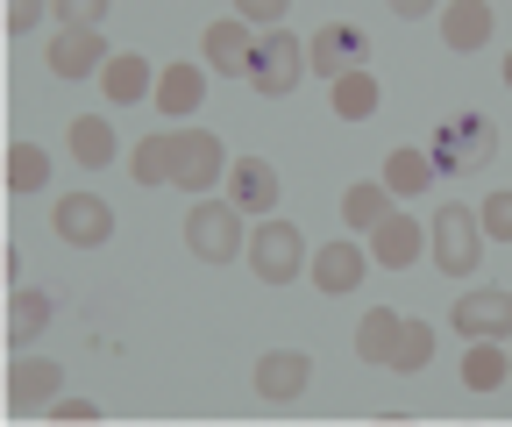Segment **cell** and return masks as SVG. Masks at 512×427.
<instances>
[{"instance_id":"obj_11","label":"cell","mask_w":512,"mask_h":427,"mask_svg":"<svg viewBox=\"0 0 512 427\" xmlns=\"http://www.w3.org/2000/svg\"><path fill=\"white\" fill-rule=\"evenodd\" d=\"M306 65H313V79H349V72H363V29H356V22H328V29L306 43Z\"/></svg>"},{"instance_id":"obj_13","label":"cell","mask_w":512,"mask_h":427,"mask_svg":"<svg viewBox=\"0 0 512 427\" xmlns=\"http://www.w3.org/2000/svg\"><path fill=\"white\" fill-rule=\"evenodd\" d=\"M370 271V250H356V242H320L313 250V285L328 292V299H349Z\"/></svg>"},{"instance_id":"obj_9","label":"cell","mask_w":512,"mask_h":427,"mask_svg":"<svg viewBox=\"0 0 512 427\" xmlns=\"http://www.w3.org/2000/svg\"><path fill=\"white\" fill-rule=\"evenodd\" d=\"M456 328H463L470 342H512V292H505V285H477V292H463Z\"/></svg>"},{"instance_id":"obj_27","label":"cell","mask_w":512,"mask_h":427,"mask_svg":"<svg viewBox=\"0 0 512 427\" xmlns=\"http://www.w3.org/2000/svg\"><path fill=\"white\" fill-rule=\"evenodd\" d=\"M50 186V157L36 143H8V193H43Z\"/></svg>"},{"instance_id":"obj_4","label":"cell","mask_w":512,"mask_h":427,"mask_svg":"<svg viewBox=\"0 0 512 427\" xmlns=\"http://www.w3.org/2000/svg\"><path fill=\"white\" fill-rule=\"evenodd\" d=\"M221 178H228V150H221V136H207V129H178V136H171V186H178V193L207 200Z\"/></svg>"},{"instance_id":"obj_19","label":"cell","mask_w":512,"mask_h":427,"mask_svg":"<svg viewBox=\"0 0 512 427\" xmlns=\"http://www.w3.org/2000/svg\"><path fill=\"white\" fill-rule=\"evenodd\" d=\"M399 328H406V314H399V307H370V314L356 321V356L370 363V371H392V356H399Z\"/></svg>"},{"instance_id":"obj_29","label":"cell","mask_w":512,"mask_h":427,"mask_svg":"<svg viewBox=\"0 0 512 427\" xmlns=\"http://www.w3.org/2000/svg\"><path fill=\"white\" fill-rule=\"evenodd\" d=\"M427 363H434V328H427V321H406V328H399V356H392V371H399V378H420Z\"/></svg>"},{"instance_id":"obj_33","label":"cell","mask_w":512,"mask_h":427,"mask_svg":"<svg viewBox=\"0 0 512 427\" xmlns=\"http://www.w3.org/2000/svg\"><path fill=\"white\" fill-rule=\"evenodd\" d=\"M43 22V8H36V0H8V36H29Z\"/></svg>"},{"instance_id":"obj_16","label":"cell","mask_w":512,"mask_h":427,"mask_svg":"<svg viewBox=\"0 0 512 427\" xmlns=\"http://www.w3.org/2000/svg\"><path fill=\"white\" fill-rule=\"evenodd\" d=\"M107 57H114V50H107L100 36H72V29L50 36V72H57V79H100Z\"/></svg>"},{"instance_id":"obj_17","label":"cell","mask_w":512,"mask_h":427,"mask_svg":"<svg viewBox=\"0 0 512 427\" xmlns=\"http://www.w3.org/2000/svg\"><path fill=\"white\" fill-rule=\"evenodd\" d=\"M100 93H107L114 107H136L143 93L157 100V65H143L136 50H114V57H107V72H100Z\"/></svg>"},{"instance_id":"obj_14","label":"cell","mask_w":512,"mask_h":427,"mask_svg":"<svg viewBox=\"0 0 512 427\" xmlns=\"http://www.w3.org/2000/svg\"><path fill=\"white\" fill-rule=\"evenodd\" d=\"M420 250H427V221H413V214H392V221L370 235V264H384V271L420 264Z\"/></svg>"},{"instance_id":"obj_31","label":"cell","mask_w":512,"mask_h":427,"mask_svg":"<svg viewBox=\"0 0 512 427\" xmlns=\"http://www.w3.org/2000/svg\"><path fill=\"white\" fill-rule=\"evenodd\" d=\"M477 228H484L491 242H512V193H484V207H477Z\"/></svg>"},{"instance_id":"obj_35","label":"cell","mask_w":512,"mask_h":427,"mask_svg":"<svg viewBox=\"0 0 512 427\" xmlns=\"http://www.w3.org/2000/svg\"><path fill=\"white\" fill-rule=\"evenodd\" d=\"M505 86H512V50H505Z\"/></svg>"},{"instance_id":"obj_6","label":"cell","mask_w":512,"mask_h":427,"mask_svg":"<svg viewBox=\"0 0 512 427\" xmlns=\"http://www.w3.org/2000/svg\"><path fill=\"white\" fill-rule=\"evenodd\" d=\"M306 79V43L292 36V29H278V36H256V57H249V86L256 93H292Z\"/></svg>"},{"instance_id":"obj_30","label":"cell","mask_w":512,"mask_h":427,"mask_svg":"<svg viewBox=\"0 0 512 427\" xmlns=\"http://www.w3.org/2000/svg\"><path fill=\"white\" fill-rule=\"evenodd\" d=\"M64 29H72V36H100V22H107V0H57V8H50Z\"/></svg>"},{"instance_id":"obj_12","label":"cell","mask_w":512,"mask_h":427,"mask_svg":"<svg viewBox=\"0 0 512 427\" xmlns=\"http://www.w3.org/2000/svg\"><path fill=\"white\" fill-rule=\"evenodd\" d=\"M249 378H256V399H278L285 406V399H299L313 385V356L306 349H264Z\"/></svg>"},{"instance_id":"obj_32","label":"cell","mask_w":512,"mask_h":427,"mask_svg":"<svg viewBox=\"0 0 512 427\" xmlns=\"http://www.w3.org/2000/svg\"><path fill=\"white\" fill-rule=\"evenodd\" d=\"M235 22L256 36V29H264V36H278V22H285V0H242V8H235Z\"/></svg>"},{"instance_id":"obj_34","label":"cell","mask_w":512,"mask_h":427,"mask_svg":"<svg viewBox=\"0 0 512 427\" xmlns=\"http://www.w3.org/2000/svg\"><path fill=\"white\" fill-rule=\"evenodd\" d=\"M50 413H57V420H86V427L100 420V406H93V399H57Z\"/></svg>"},{"instance_id":"obj_2","label":"cell","mask_w":512,"mask_h":427,"mask_svg":"<svg viewBox=\"0 0 512 427\" xmlns=\"http://www.w3.org/2000/svg\"><path fill=\"white\" fill-rule=\"evenodd\" d=\"M427 257H434L448 278H470V271H477V257H484V228H477V207H463V200L434 207V221H427Z\"/></svg>"},{"instance_id":"obj_24","label":"cell","mask_w":512,"mask_h":427,"mask_svg":"<svg viewBox=\"0 0 512 427\" xmlns=\"http://www.w3.org/2000/svg\"><path fill=\"white\" fill-rule=\"evenodd\" d=\"M512 378V356L498 349V342H470V356H463V385L470 392H498Z\"/></svg>"},{"instance_id":"obj_5","label":"cell","mask_w":512,"mask_h":427,"mask_svg":"<svg viewBox=\"0 0 512 427\" xmlns=\"http://www.w3.org/2000/svg\"><path fill=\"white\" fill-rule=\"evenodd\" d=\"M313 257H306V235L292 228V221H256V235H249V271L264 278V285H292L299 271H306Z\"/></svg>"},{"instance_id":"obj_1","label":"cell","mask_w":512,"mask_h":427,"mask_svg":"<svg viewBox=\"0 0 512 427\" xmlns=\"http://www.w3.org/2000/svg\"><path fill=\"white\" fill-rule=\"evenodd\" d=\"M491 150H498L491 114H470V107H441V114H434V129H427L434 171H484Z\"/></svg>"},{"instance_id":"obj_8","label":"cell","mask_w":512,"mask_h":427,"mask_svg":"<svg viewBox=\"0 0 512 427\" xmlns=\"http://www.w3.org/2000/svg\"><path fill=\"white\" fill-rule=\"evenodd\" d=\"M57 385H64V371L50 356H15L8 363V413H43V406H57Z\"/></svg>"},{"instance_id":"obj_7","label":"cell","mask_w":512,"mask_h":427,"mask_svg":"<svg viewBox=\"0 0 512 427\" xmlns=\"http://www.w3.org/2000/svg\"><path fill=\"white\" fill-rule=\"evenodd\" d=\"M278 164H264V157H235L228 164V207L235 214H256V221H271V207H278Z\"/></svg>"},{"instance_id":"obj_20","label":"cell","mask_w":512,"mask_h":427,"mask_svg":"<svg viewBox=\"0 0 512 427\" xmlns=\"http://www.w3.org/2000/svg\"><path fill=\"white\" fill-rule=\"evenodd\" d=\"M434 22H441V43L448 50H484L491 43V8H484V0H448Z\"/></svg>"},{"instance_id":"obj_26","label":"cell","mask_w":512,"mask_h":427,"mask_svg":"<svg viewBox=\"0 0 512 427\" xmlns=\"http://www.w3.org/2000/svg\"><path fill=\"white\" fill-rule=\"evenodd\" d=\"M377 100H384V93H377L370 65H363V72H349V79H335V114H342V121H370V114H377Z\"/></svg>"},{"instance_id":"obj_23","label":"cell","mask_w":512,"mask_h":427,"mask_svg":"<svg viewBox=\"0 0 512 427\" xmlns=\"http://www.w3.org/2000/svg\"><path fill=\"white\" fill-rule=\"evenodd\" d=\"M200 93H207L200 65H164V72H157V107H164V114H192V107H200Z\"/></svg>"},{"instance_id":"obj_22","label":"cell","mask_w":512,"mask_h":427,"mask_svg":"<svg viewBox=\"0 0 512 427\" xmlns=\"http://www.w3.org/2000/svg\"><path fill=\"white\" fill-rule=\"evenodd\" d=\"M43 328H50V299H43L36 285H15V299H8V342H15V356H22Z\"/></svg>"},{"instance_id":"obj_28","label":"cell","mask_w":512,"mask_h":427,"mask_svg":"<svg viewBox=\"0 0 512 427\" xmlns=\"http://www.w3.org/2000/svg\"><path fill=\"white\" fill-rule=\"evenodd\" d=\"M128 171H136V186H171V136H143L128 150Z\"/></svg>"},{"instance_id":"obj_15","label":"cell","mask_w":512,"mask_h":427,"mask_svg":"<svg viewBox=\"0 0 512 427\" xmlns=\"http://www.w3.org/2000/svg\"><path fill=\"white\" fill-rule=\"evenodd\" d=\"M434 157H427V143H399L392 157H384V193L392 200H427V186H434Z\"/></svg>"},{"instance_id":"obj_3","label":"cell","mask_w":512,"mask_h":427,"mask_svg":"<svg viewBox=\"0 0 512 427\" xmlns=\"http://www.w3.org/2000/svg\"><path fill=\"white\" fill-rule=\"evenodd\" d=\"M185 250L200 264H228V257H249V228L228 200H192L185 214Z\"/></svg>"},{"instance_id":"obj_21","label":"cell","mask_w":512,"mask_h":427,"mask_svg":"<svg viewBox=\"0 0 512 427\" xmlns=\"http://www.w3.org/2000/svg\"><path fill=\"white\" fill-rule=\"evenodd\" d=\"M392 214H399V207H392V193H384V178H363V186L342 193V221H349L356 235H377Z\"/></svg>"},{"instance_id":"obj_25","label":"cell","mask_w":512,"mask_h":427,"mask_svg":"<svg viewBox=\"0 0 512 427\" xmlns=\"http://www.w3.org/2000/svg\"><path fill=\"white\" fill-rule=\"evenodd\" d=\"M64 143H72V157H79L86 171H100V164L114 157V143H121V136L107 129L100 114H79V121H72V136H64Z\"/></svg>"},{"instance_id":"obj_18","label":"cell","mask_w":512,"mask_h":427,"mask_svg":"<svg viewBox=\"0 0 512 427\" xmlns=\"http://www.w3.org/2000/svg\"><path fill=\"white\" fill-rule=\"evenodd\" d=\"M249 57H256V36H249L235 15H221V22L207 29V72H221V79H249Z\"/></svg>"},{"instance_id":"obj_10","label":"cell","mask_w":512,"mask_h":427,"mask_svg":"<svg viewBox=\"0 0 512 427\" xmlns=\"http://www.w3.org/2000/svg\"><path fill=\"white\" fill-rule=\"evenodd\" d=\"M57 235L72 242V250H100V242L114 235V207L100 200V193H72V200H57Z\"/></svg>"}]
</instances>
